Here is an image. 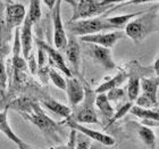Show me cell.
I'll return each instance as SVG.
<instances>
[{
    "label": "cell",
    "instance_id": "obj_1",
    "mask_svg": "<svg viewBox=\"0 0 159 149\" xmlns=\"http://www.w3.org/2000/svg\"><path fill=\"white\" fill-rule=\"evenodd\" d=\"M8 107L18 112L25 121L37 126L47 141L58 145L63 142L64 130L61 128V124L47 115L35 100L22 97L11 101Z\"/></svg>",
    "mask_w": 159,
    "mask_h": 149
},
{
    "label": "cell",
    "instance_id": "obj_2",
    "mask_svg": "<svg viewBox=\"0 0 159 149\" xmlns=\"http://www.w3.org/2000/svg\"><path fill=\"white\" fill-rule=\"evenodd\" d=\"M158 31V15L155 10H144L141 15L129 21L124 27V34L133 40L135 43H140L149 34Z\"/></svg>",
    "mask_w": 159,
    "mask_h": 149
},
{
    "label": "cell",
    "instance_id": "obj_3",
    "mask_svg": "<svg viewBox=\"0 0 159 149\" xmlns=\"http://www.w3.org/2000/svg\"><path fill=\"white\" fill-rule=\"evenodd\" d=\"M97 93L90 86L84 88V98L79 105L72 108L70 119L77 123H89V124H98L99 117L97 114L94 99Z\"/></svg>",
    "mask_w": 159,
    "mask_h": 149
},
{
    "label": "cell",
    "instance_id": "obj_4",
    "mask_svg": "<svg viewBox=\"0 0 159 149\" xmlns=\"http://www.w3.org/2000/svg\"><path fill=\"white\" fill-rule=\"evenodd\" d=\"M66 27L72 35L75 37H83L89 34L99 33V32H109L116 31V29L107 22L106 17H93L88 20H80L74 22H67Z\"/></svg>",
    "mask_w": 159,
    "mask_h": 149
},
{
    "label": "cell",
    "instance_id": "obj_5",
    "mask_svg": "<svg viewBox=\"0 0 159 149\" xmlns=\"http://www.w3.org/2000/svg\"><path fill=\"white\" fill-rule=\"evenodd\" d=\"M73 8V15L70 22L80 20H88L98 17L102 14L110 12L111 7L102 6L100 0H65Z\"/></svg>",
    "mask_w": 159,
    "mask_h": 149
},
{
    "label": "cell",
    "instance_id": "obj_6",
    "mask_svg": "<svg viewBox=\"0 0 159 149\" xmlns=\"http://www.w3.org/2000/svg\"><path fill=\"white\" fill-rule=\"evenodd\" d=\"M50 12L53 23V44L58 51H64L67 44V34L61 20V0H56Z\"/></svg>",
    "mask_w": 159,
    "mask_h": 149
},
{
    "label": "cell",
    "instance_id": "obj_7",
    "mask_svg": "<svg viewBox=\"0 0 159 149\" xmlns=\"http://www.w3.org/2000/svg\"><path fill=\"white\" fill-rule=\"evenodd\" d=\"M63 123H65L70 130H74L79 133H82L83 136L88 137L90 140H93L96 141L97 143H100L102 146L106 147H111L115 145V139L113 137L107 134V133L100 132V131H96V130L89 129L88 126H84L81 123H77L73 119H70V117L68 119H65Z\"/></svg>",
    "mask_w": 159,
    "mask_h": 149
},
{
    "label": "cell",
    "instance_id": "obj_8",
    "mask_svg": "<svg viewBox=\"0 0 159 149\" xmlns=\"http://www.w3.org/2000/svg\"><path fill=\"white\" fill-rule=\"evenodd\" d=\"M26 16V9L22 2H17L13 0H8L5 10V23L7 30L11 32L14 29H17L22 25L24 18Z\"/></svg>",
    "mask_w": 159,
    "mask_h": 149
},
{
    "label": "cell",
    "instance_id": "obj_9",
    "mask_svg": "<svg viewBox=\"0 0 159 149\" xmlns=\"http://www.w3.org/2000/svg\"><path fill=\"white\" fill-rule=\"evenodd\" d=\"M125 37V34L122 30L109 31V32H99V33L89 34V35H83L80 37V40L84 43H90V44H97L101 46L108 49H111L117 41Z\"/></svg>",
    "mask_w": 159,
    "mask_h": 149
},
{
    "label": "cell",
    "instance_id": "obj_10",
    "mask_svg": "<svg viewBox=\"0 0 159 149\" xmlns=\"http://www.w3.org/2000/svg\"><path fill=\"white\" fill-rule=\"evenodd\" d=\"M88 44V54L89 56L92 58L97 64H99L100 66L107 71H114L117 68L116 63L113 59V55H111V50L108 48L101 46H97V44Z\"/></svg>",
    "mask_w": 159,
    "mask_h": 149
},
{
    "label": "cell",
    "instance_id": "obj_11",
    "mask_svg": "<svg viewBox=\"0 0 159 149\" xmlns=\"http://www.w3.org/2000/svg\"><path fill=\"white\" fill-rule=\"evenodd\" d=\"M126 129H127L129 132L135 133V136L139 138V140L144 146L149 147L150 149H155V146H156V136H155V133H153L151 128L142 125L139 122L131 121V122L127 123Z\"/></svg>",
    "mask_w": 159,
    "mask_h": 149
},
{
    "label": "cell",
    "instance_id": "obj_12",
    "mask_svg": "<svg viewBox=\"0 0 159 149\" xmlns=\"http://www.w3.org/2000/svg\"><path fill=\"white\" fill-rule=\"evenodd\" d=\"M42 46L46 50L47 54V59L49 62L50 67L52 68H58L59 71H61V73L65 74L66 77H72V72H70V68H68L66 62L64 59L63 55L60 54V51H58L57 49L52 48L51 46L47 44L44 41H42Z\"/></svg>",
    "mask_w": 159,
    "mask_h": 149
},
{
    "label": "cell",
    "instance_id": "obj_13",
    "mask_svg": "<svg viewBox=\"0 0 159 149\" xmlns=\"http://www.w3.org/2000/svg\"><path fill=\"white\" fill-rule=\"evenodd\" d=\"M32 27L33 24L27 20L26 16L24 18V22L22 23V27L20 30V51L22 56L25 60L29 58V56L32 53L33 47V34H32Z\"/></svg>",
    "mask_w": 159,
    "mask_h": 149
},
{
    "label": "cell",
    "instance_id": "obj_14",
    "mask_svg": "<svg viewBox=\"0 0 159 149\" xmlns=\"http://www.w3.org/2000/svg\"><path fill=\"white\" fill-rule=\"evenodd\" d=\"M65 91L67 92L68 103H70L72 108L79 105L84 98V86L81 83V81L76 77H74V76L66 79V89H65Z\"/></svg>",
    "mask_w": 159,
    "mask_h": 149
},
{
    "label": "cell",
    "instance_id": "obj_15",
    "mask_svg": "<svg viewBox=\"0 0 159 149\" xmlns=\"http://www.w3.org/2000/svg\"><path fill=\"white\" fill-rule=\"evenodd\" d=\"M64 51L66 54L67 59L74 68L75 73H79L80 64H81V47H80L77 37L72 34L67 37V44Z\"/></svg>",
    "mask_w": 159,
    "mask_h": 149
},
{
    "label": "cell",
    "instance_id": "obj_16",
    "mask_svg": "<svg viewBox=\"0 0 159 149\" xmlns=\"http://www.w3.org/2000/svg\"><path fill=\"white\" fill-rule=\"evenodd\" d=\"M158 86L159 79L156 77H142L140 80V90H142V95L149 98L158 107Z\"/></svg>",
    "mask_w": 159,
    "mask_h": 149
},
{
    "label": "cell",
    "instance_id": "obj_17",
    "mask_svg": "<svg viewBox=\"0 0 159 149\" xmlns=\"http://www.w3.org/2000/svg\"><path fill=\"white\" fill-rule=\"evenodd\" d=\"M41 104L46 107L47 109H49L50 112L55 113L56 115H59L64 119H68L70 116V113H72V108L64 104L59 103L58 100L53 99V98H50V97H46L41 100Z\"/></svg>",
    "mask_w": 159,
    "mask_h": 149
},
{
    "label": "cell",
    "instance_id": "obj_18",
    "mask_svg": "<svg viewBox=\"0 0 159 149\" xmlns=\"http://www.w3.org/2000/svg\"><path fill=\"white\" fill-rule=\"evenodd\" d=\"M129 77V74L126 73L125 71L123 70H119L118 73L116 74L115 76L113 77H110L108 79L107 81H105L103 83H101L96 90H94V92L98 95V93H106L107 91H109L110 89H113V88H117L119 86L120 84L125 82V80H127Z\"/></svg>",
    "mask_w": 159,
    "mask_h": 149
},
{
    "label": "cell",
    "instance_id": "obj_19",
    "mask_svg": "<svg viewBox=\"0 0 159 149\" xmlns=\"http://www.w3.org/2000/svg\"><path fill=\"white\" fill-rule=\"evenodd\" d=\"M0 132L2 133L7 139H9L10 141H13L15 145H18V143H20L23 141L20 137L17 136L16 132H14V130L11 129V126L9 125L7 109L0 112Z\"/></svg>",
    "mask_w": 159,
    "mask_h": 149
},
{
    "label": "cell",
    "instance_id": "obj_20",
    "mask_svg": "<svg viewBox=\"0 0 159 149\" xmlns=\"http://www.w3.org/2000/svg\"><path fill=\"white\" fill-rule=\"evenodd\" d=\"M94 106L98 108L99 113L107 119V121H109V119L113 117L114 113H115V109H114L113 106L110 105V101L107 99L106 93H98V95H96Z\"/></svg>",
    "mask_w": 159,
    "mask_h": 149
},
{
    "label": "cell",
    "instance_id": "obj_21",
    "mask_svg": "<svg viewBox=\"0 0 159 149\" xmlns=\"http://www.w3.org/2000/svg\"><path fill=\"white\" fill-rule=\"evenodd\" d=\"M143 12H138V13H131V14H124V15H119V16H113V17H106L107 22L113 25L116 30H123L126 26V24L136 16L141 15Z\"/></svg>",
    "mask_w": 159,
    "mask_h": 149
},
{
    "label": "cell",
    "instance_id": "obj_22",
    "mask_svg": "<svg viewBox=\"0 0 159 149\" xmlns=\"http://www.w3.org/2000/svg\"><path fill=\"white\" fill-rule=\"evenodd\" d=\"M129 79V83H127V88H126V95L129 97V99L131 103L134 104L135 99L140 95V76L138 74H131L127 77Z\"/></svg>",
    "mask_w": 159,
    "mask_h": 149
},
{
    "label": "cell",
    "instance_id": "obj_23",
    "mask_svg": "<svg viewBox=\"0 0 159 149\" xmlns=\"http://www.w3.org/2000/svg\"><path fill=\"white\" fill-rule=\"evenodd\" d=\"M129 113L134 116L139 117L141 119H152V121H158L159 115L157 109H148V108H142V107L133 105L129 109Z\"/></svg>",
    "mask_w": 159,
    "mask_h": 149
},
{
    "label": "cell",
    "instance_id": "obj_24",
    "mask_svg": "<svg viewBox=\"0 0 159 149\" xmlns=\"http://www.w3.org/2000/svg\"><path fill=\"white\" fill-rule=\"evenodd\" d=\"M41 1L42 0H30V6L29 12L26 14V18L31 23L37 24L42 16V10H41Z\"/></svg>",
    "mask_w": 159,
    "mask_h": 149
},
{
    "label": "cell",
    "instance_id": "obj_25",
    "mask_svg": "<svg viewBox=\"0 0 159 149\" xmlns=\"http://www.w3.org/2000/svg\"><path fill=\"white\" fill-rule=\"evenodd\" d=\"M48 75H49V80H51V82L53 83L55 86H57L58 89L61 90L66 89V79L59 72H57L56 68H52V67L49 66Z\"/></svg>",
    "mask_w": 159,
    "mask_h": 149
},
{
    "label": "cell",
    "instance_id": "obj_26",
    "mask_svg": "<svg viewBox=\"0 0 159 149\" xmlns=\"http://www.w3.org/2000/svg\"><path fill=\"white\" fill-rule=\"evenodd\" d=\"M133 105H134L133 103H131V101H127V103L122 104L120 106H118V108L116 109V112L114 113L113 117L108 121V126L111 125V124H114V123L116 122V121H118V119H123L126 114H129V109H131V107H132Z\"/></svg>",
    "mask_w": 159,
    "mask_h": 149
},
{
    "label": "cell",
    "instance_id": "obj_27",
    "mask_svg": "<svg viewBox=\"0 0 159 149\" xmlns=\"http://www.w3.org/2000/svg\"><path fill=\"white\" fill-rule=\"evenodd\" d=\"M7 89V71L6 65L3 62V55L0 53V97L5 96Z\"/></svg>",
    "mask_w": 159,
    "mask_h": 149
},
{
    "label": "cell",
    "instance_id": "obj_28",
    "mask_svg": "<svg viewBox=\"0 0 159 149\" xmlns=\"http://www.w3.org/2000/svg\"><path fill=\"white\" fill-rule=\"evenodd\" d=\"M126 92L125 90L120 88V86H117V88H113L110 89L109 91L106 92V97L107 99L109 101H115V103H118L119 100H122L124 97H125Z\"/></svg>",
    "mask_w": 159,
    "mask_h": 149
},
{
    "label": "cell",
    "instance_id": "obj_29",
    "mask_svg": "<svg viewBox=\"0 0 159 149\" xmlns=\"http://www.w3.org/2000/svg\"><path fill=\"white\" fill-rule=\"evenodd\" d=\"M92 146V141L88 137L83 136L82 133L76 132L75 137V149H90Z\"/></svg>",
    "mask_w": 159,
    "mask_h": 149
},
{
    "label": "cell",
    "instance_id": "obj_30",
    "mask_svg": "<svg viewBox=\"0 0 159 149\" xmlns=\"http://www.w3.org/2000/svg\"><path fill=\"white\" fill-rule=\"evenodd\" d=\"M153 1H158V0H129V1H127V2L122 3V5H120V6H118V7H113V8L110 9V12H111V10L117 9V8H119V7H122V6H129V5H138V3L153 2Z\"/></svg>",
    "mask_w": 159,
    "mask_h": 149
},
{
    "label": "cell",
    "instance_id": "obj_31",
    "mask_svg": "<svg viewBox=\"0 0 159 149\" xmlns=\"http://www.w3.org/2000/svg\"><path fill=\"white\" fill-rule=\"evenodd\" d=\"M75 137H76V131L70 130L68 142L66 145V149H75Z\"/></svg>",
    "mask_w": 159,
    "mask_h": 149
},
{
    "label": "cell",
    "instance_id": "obj_32",
    "mask_svg": "<svg viewBox=\"0 0 159 149\" xmlns=\"http://www.w3.org/2000/svg\"><path fill=\"white\" fill-rule=\"evenodd\" d=\"M129 1V0H100V3L102 6H107V7H111L113 8L115 3H125Z\"/></svg>",
    "mask_w": 159,
    "mask_h": 149
},
{
    "label": "cell",
    "instance_id": "obj_33",
    "mask_svg": "<svg viewBox=\"0 0 159 149\" xmlns=\"http://www.w3.org/2000/svg\"><path fill=\"white\" fill-rule=\"evenodd\" d=\"M144 126L148 128H157L158 126V121H152V119H141V123Z\"/></svg>",
    "mask_w": 159,
    "mask_h": 149
},
{
    "label": "cell",
    "instance_id": "obj_34",
    "mask_svg": "<svg viewBox=\"0 0 159 149\" xmlns=\"http://www.w3.org/2000/svg\"><path fill=\"white\" fill-rule=\"evenodd\" d=\"M17 147L20 149H37V148H34V147H32L31 145H29V143H26L25 141H22L20 143H18Z\"/></svg>",
    "mask_w": 159,
    "mask_h": 149
},
{
    "label": "cell",
    "instance_id": "obj_35",
    "mask_svg": "<svg viewBox=\"0 0 159 149\" xmlns=\"http://www.w3.org/2000/svg\"><path fill=\"white\" fill-rule=\"evenodd\" d=\"M42 1L44 2V5H46L50 10L52 9L53 6H55V3H56V0H42Z\"/></svg>",
    "mask_w": 159,
    "mask_h": 149
},
{
    "label": "cell",
    "instance_id": "obj_36",
    "mask_svg": "<svg viewBox=\"0 0 159 149\" xmlns=\"http://www.w3.org/2000/svg\"><path fill=\"white\" fill-rule=\"evenodd\" d=\"M152 68H153V71H155V73H156V76H158V74H159V58L158 57L155 59V63H153Z\"/></svg>",
    "mask_w": 159,
    "mask_h": 149
},
{
    "label": "cell",
    "instance_id": "obj_37",
    "mask_svg": "<svg viewBox=\"0 0 159 149\" xmlns=\"http://www.w3.org/2000/svg\"><path fill=\"white\" fill-rule=\"evenodd\" d=\"M48 149H66V145H63V143H60V145H57V146L49 147Z\"/></svg>",
    "mask_w": 159,
    "mask_h": 149
},
{
    "label": "cell",
    "instance_id": "obj_38",
    "mask_svg": "<svg viewBox=\"0 0 159 149\" xmlns=\"http://www.w3.org/2000/svg\"><path fill=\"white\" fill-rule=\"evenodd\" d=\"M94 149H108V147L102 146V145H100V143H97V145H94Z\"/></svg>",
    "mask_w": 159,
    "mask_h": 149
},
{
    "label": "cell",
    "instance_id": "obj_39",
    "mask_svg": "<svg viewBox=\"0 0 159 149\" xmlns=\"http://www.w3.org/2000/svg\"><path fill=\"white\" fill-rule=\"evenodd\" d=\"M90 149H94V145H92V146L90 147Z\"/></svg>",
    "mask_w": 159,
    "mask_h": 149
}]
</instances>
